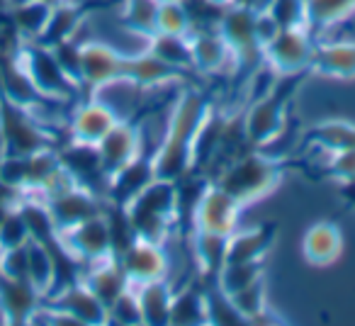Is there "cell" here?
<instances>
[{
    "instance_id": "1",
    "label": "cell",
    "mask_w": 355,
    "mask_h": 326,
    "mask_svg": "<svg viewBox=\"0 0 355 326\" xmlns=\"http://www.w3.org/2000/svg\"><path fill=\"white\" fill-rule=\"evenodd\" d=\"M209 108H212L209 95H205L198 88H185L178 95L161 144L153 151L156 178L180 180L193 171L195 144H198V134L202 129Z\"/></svg>"
},
{
    "instance_id": "2",
    "label": "cell",
    "mask_w": 355,
    "mask_h": 326,
    "mask_svg": "<svg viewBox=\"0 0 355 326\" xmlns=\"http://www.w3.org/2000/svg\"><path fill=\"white\" fill-rule=\"evenodd\" d=\"M290 166L292 161H287L285 156L268 153L266 148H248L241 156L229 161L224 169H219L212 183H217L241 207H246V205H253L270 195L280 185L282 175Z\"/></svg>"
},
{
    "instance_id": "3",
    "label": "cell",
    "mask_w": 355,
    "mask_h": 326,
    "mask_svg": "<svg viewBox=\"0 0 355 326\" xmlns=\"http://www.w3.org/2000/svg\"><path fill=\"white\" fill-rule=\"evenodd\" d=\"M306 76L309 74L275 76V80L243 110L241 122L248 146L268 148L285 134L292 100H295V93L302 88Z\"/></svg>"
},
{
    "instance_id": "4",
    "label": "cell",
    "mask_w": 355,
    "mask_h": 326,
    "mask_svg": "<svg viewBox=\"0 0 355 326\" xmlns=\"http://www.w3.org/2000/svg\"><path fill=\"white\" fill-rule=\"evenodd\" d=\"M124 209L139 239L166 246L171 232L178 227V183L166 178L151 180L137 198L124 205Z\"/></svg>"
},
{
    "instance_id": "5",
    "label": "cell",
    "mask_w": 355,
    "mask_h": 326,
    "mask_svg": "<svg viewBox=\"0 0 355 326\" xmlns=\"http://www.w3.org/2000/svg\"><path fill=\"white\" fill-rule=\"evenodd\" d=\"M316 42V35L306 25L280 27V32L263 46V64L275 76L309 74Z\"/></svg>"
},
{
    "instance_id": "6",
    "label": "cell",
    "mask_w": 355,
    "mask_h": 326,
    "mask_svg": "<svg viewBox=\"0 0 355 326\" xmlns=\"http://www.w3.org/2000/svg\"><path fill=\"white\" fill-rule=\"evenodd\" d=\"M20 64L27 71V76L32 78V83L37 85L44 98H49L51 103H69L83 90L66 76V71L61 69V64L56 61L51 46H44L40 42H25L20 49Z\"/></svg>"
},
{
    "instance_id": "7",
    "label": "cell",
    "mask_w": 355,
    "mask_h": 326,
    "mask_svg": "<svg viewBox=\"0 0 355 326\" xmlns=\"http://www.w3.org/2000/svg\"><path fill=\"white\" fill-rule=\"evenodd\" d=\"M0 132L6 139V156H30L42 148H56V137L40 127L35 112L0 95Z\"/></svg>"
},
{
    "instance_id": "8",
    "label": "cell",
    "mask_w": 355,
    "mask_h": 326,
    "mask_svg": "<svg viewBox=\"0 0 355 326\" xmlns=\"http://www.w3.org/2000/svg\"><path fill=\"white\" fill-rule=\"evenodd\" d=\"M256 12L246 6H229L222 10L217 32L232 51V61L256 74L263 66V49L256 40Z\"/></svg>"
},
{
    "instance_id": "9",
    "label": "cell",
    "mask_w": 355,
    "mask_h": 326,
    "mask_svg": "<svg viewBox=\"0 0 355 326\" xmlns=\"http://www.w3.org/2000/svg\"><path fill=\"white\" fill-rule=\"evenodd\" d=\"M241 205L222 190L217 183L209 180L205 185L202 195H200L198 205L193 209V222H190V232H212L232 237L239 229V217H241Z\"/></svg>"
},
{
    "instance_id": "10",
    "label": "cell",
    "mask_w": 355,
    "mask_h": 326,
    "mask_svg": "<svg viewBox=\"0 0 355 326\" xmlns=\"http://www.w3.org/2000/svg\"><path fill=\"white\" fill-rule=\"evenodd\" d=\"M40 200H44L46 209H49L51 219H54L59 232H66V229L95 217V214H100L105 207L103 198H98V195L85 188H78V185H73L71 180H66L64 185L54 188L51 193H46L44 198H40Z\"/></svg>"
},
{
    "instance_id": "11",
    "label": "cell",
    "mask_w": 355,
    "mask_h": 326,
    "mask_svg": "<svg viewBox=\"0 0 355 326\" xmlns=\"http://www.w3.org/2000/svg\"><path fill=\"white\" fill-rule=\"evenodd\" d=\"M44 309L56 321H73V324H107V309L98 297L90 292L83 280L44 297Z\"/></svg>"
},
{
    "instance_id": "12",
    "label": "cell",
    "mask_w": 355,
    "mask_h": 326,
    "mask_svg": "<svg viewBox=\"0 0 355 326\" xmlns=\"http://www.w3.org/2000/svg\"><path fill=\"white\" fill-rule=\"evenodd\" d=\"M59 161L64 169L66 178L78 188H85L95 193L98 198L105 200V190H107V178L103 163H100L98 148L88 146V144H76L69 141L66 146H59Z\"/></svg>"
},
{
    "instance_id": "13",
    "label": "cell",
    "mask_w": 355,
    "mask_h": 326,
    "mask_svg": "<svg viewBox=\"0 0 355 326\" xmlns=\"http://www.w3.org/2000/svg\"><path fill=\"white\" fill-rule=\"evenodd\" d=\"M127 54L105 42H83V93L107 88L112 83H124Z\"/></svg>"
},
{
    "instance_id": "14",
    "label": "cell",
    "mask_w": 355,
    "mask_h": 326,
    "mask_svg": "<svg viewBox=\"0 0 355 326\" xmlns=\"http://www.w3.org/2000/svg\"><path fill=\"white\" fill-rule=\"evenodd\" d=\"M98 156L107 175L119 171L124 163L144 151V134L137 119H117L112 129L98 141Z\"/></svg>"
},
{
    "instance_id": "15",
    "label": "cell",
    "mask_w": 355,
    "mask_h": 326,
    "mask_svg": "<svg viewBox=\"0 0 355 326\" xmlns=\"http://www.w3.org/2000/svg\"><path fill=\"white\" fill-rule=\"evenodd\" d=\"M59 234H61V241L66 243V248H69L83 266H90V263H98V261H103V258L112 256V251H110L107 222H105L103 212Z\"/></svg>"
},
{
    "instance_id": "16",
    "label": "cell",
    "mask_w": 355,
    "mask_h": 326,
    "mask_svg": "<svg viewBox=\"0 0 355 326\" xmlns=\"http://www.w3.org/2000/svg\"><path fill=\"white\" fill-rule=\"evenodd\" d=\"M44 295L30 280L0 275V316L6 324H27L40 316Z\"/></svg>"
},
{
    "instance_id": "17",
    "label": "cell",
    "mask_w": 355,
    "mask_h": 326,
    "mask_svg": "<svg viewBox=\"0 0 355 326\" xmlns=\"http://www.w3.org/2000/svg\"><path fill=\"white\" fill-rule=\"evenodd\" d=\"M151 180H156V166H153V151L139 153L122 169L114 171L107 178V190H105V203L112 205H127L134 200Z\"/></svg>"
},
{
    "instance_id": "18",
    "label": "cell",
    "mask_w": 355,
    "mask_h": 326,
    "mask_svg": "<svg viewBox=\"0 0 355 326\" xmlns=\"http://www.w3.org/2000/svg\"><path fill=\"white\" fill-rule=\"evenodd\" d=\"M117 261L122 263V271L132 287L161 280V277L168 275V256L163 251V243L137 239Z\"/></svg>"
},
{
    "instance_id": "19",
    "label": "cell",
    "mask_w": 355,
    "mask_h": 326,
    "mask_svg": "<svg viewBox=\"0 0 355 326\" xmlns=\"http://www.w3.org/2000/svg\"><path fill=\"white\" fill-rule=\"evenodd\" d=\"M117 112L107 103L98 98H90L76 108L69 124V141L98 146V141L117 124Z\"/></svg>"
},
{
    "instance_id": "20",
    "label": "cell",
    "mask_w": 355,
    "mask_h": 326,
    "mask_svg": "<svg viewBox=\"0 0 355 326\" xmlns=\"http://www.w3.org/2000/svg\"><path fill=\"white\" fill-rule=\"evenodd\" d=\"M107 6V0L100 3V0H88V3H71V0H61L56 6H51L49 20H46L42 35L35 42L44 46H54L59 42H66L71 37L78 35L80 25L85 22V17L95 10V8Z\"/></svg>"
},
{
    "instance_id": "21",
    "label": "cell",
    "mask_w": 355,
    "mask_h": 326,
    "mask_svg": "<svg viewBox=\"0 0 355 326\" xmlns=\"http://www.w3.org/2000/svg\"><path fill=\"white\" fill-rule=\"evenodd\" d=\"M343 253V234L336 222L321 219L314 222L302 237V256L309 266L314 268H329Z\"/></svg>"
},
{
    "instance_id": "22",
    "label": "cell",
    "mask_w": 355,
    "mask_h": 326,
    "mask_svg": "<svg viewBox=\"0 0 355 326\" xmlns=\"http://www.w3.org/2000/svg\"><path fill=\"white\" fill-rule=\"evenodd\" d=\"M190 54H193V71L202 76H217L232 64V51L217 27L190 32Z\"/></svg>"
},
{
    "instance_id": "23",
    "label": "cell",
    "mask_w": 355,
    "mask_h": 326,
    "mask_svg": "<svg viewBox=\"0 0 355 326\" xmlns=\"http://www.w3.org/2000/svg\"><path fill=\"white\" fill-rule=\"evenodd\" d=\"M309 74L324 78L353 80L355 78V40L316 42Z\"/></svg>"
},
{
    "instance_id": "24",
    "label": "cell",
    "mask_w": 355,
    "mask_h": 326,
    "mask_svg": "<svg viewBox=\"0 0 355 326\" xmlns=\"http://www.w3.org/2000/svg\"><path fill=\"white\" fill-rule=\"evenodd\" d=\"M185 71H178L173 66L163 64L161 59L151 54L148 49L139 51V54H127V69H124V83H132L141 90L161 88L173 80L183 78Z\"/></svg>"
},
{
    "instance_id": "25",
    "label": "cell",
    "mask_w": 355,
    "mask_h": 326,
    "mask_svg": "<svg viewBox=\"0 0 355 326\" xmlns=\"http://www.w3.org/2000/svg\"><path fill=\"white\" fill-rule=\"evenodd\" d=\"M83 282L90 287V292L103 302L105 309H107V307L112 304L122 292H127L129 287H132L127 280V275H124V271H122V263L112 256L85 266Z\"/></svg>"
},
{
    "instance_id": "26",
    "label": "cell",
    "mask_w": 355,
    "mask_h": 326,
    "mask_svg": "<svg viewBox=\"0 0 355 326\" xmlns=\"http://www.w3.org/2000/svg\"><path fill=\"white\" fill-rule=\"evenodd\" d=\"M277 239V227L272 222L258 224L246 232H234L229 237V251L227 263H251V261H266L268 251L272 248Z\"/></svg>"
},
{
    "instance_id": "27",
    "label": "cell",
    "mask_w": 355,
    "mask_h": 326,
    "mask_svg": "<svg viewBox=\"0 0 355 326\" xmlns=\"http://www.w3.org/2000/svg\"><path fill=\"white\" fill-rule=\"evenodd\" d=\"M141 311V324L148 326H171V307H173V285L168 277L144 282L134 287Z\"/></svg>"
},
{
    "instance_id": "28",
    "label": "cell",
    "mask_w": 355,
    "mask_h": 326,
    "mask_svg": "<svg viewBox=\"0 0 355 326\" xmlns=\"http://www.w3.org/2000/svg\"><path fill=\"white\" fill-rule=\"evenodd\" d=\"M304 146L314 148V151L336 153L343 148L355 146V122L348 119H324V122L311 124L304 132Z\"/></svg>"
},
{
    "instance_id": "29",
    "label": "cell",
    "mask_w": 355,
    "mask_h": 326,
    "mask_svg": "<svg viewBox=\"0 0 355 326\" xmlns=\"http://www.w3.org/2000/svg\"><path fill=\"white\" fill-rule=\"evenodd\" d=\"M193 241V253L200 268V277H217L222 268L227 266V251H229V237L212 232H190Z\"/></svg>"
},
{
    "instance_id": "30",
    "label": "cell",
    "mask_w": 355,
    "mask_h": 326,
    "mask_svg": "<svg viewBox=\"0 0 355 326\" xmlns=\"http://www.w3.org/2000/svg\"><path fill=\"white\" fill-rule=\"evenodd\" d=\"M207 324V302H205L202 280L188 282L183 290L173 292L171 326H193Z\"/></svg>"
},
{
    "instance_id": "31",
    "label": "cell",
    "mask_w": 355,
    "mask_h": 326,
    "mask_svg": "<svg viewBox=\"0 0 355 326\" xmlns=\"http://www.w3.org/2000/svg\"><path fill=\"white\" fill-rule=\"evenodd\" d=\"M355 12V0H304V25L314 35L340 25Z\"/></svg>"
},
{
    "instance_id": "32",
    "label": "cell",
    "mask_w": 355,
    "mask_h": 326,
    "mask_svg": "<svg viewBox=\"0 0 355 326\" xmlns=\"http://www.w3.org/2000/svg\"><path fill=\"white\" fill-rule=\"evenodd\" d=\"M146 49L163 64L173 66L178 71H193V54H190V35H166L156 32L151 40H146Z\"/></svg>"
},
{
    "instance_id": "33",
    "label": "cell",
    "mask_w": 355,
    "mask_h": 326,
    "mask_svg": "<svg viewBox=\"0 0 355 326\" xmlns=\"http://www.w3.org/2000/svg\"><path fill=\"white\" fill-rule=\"evenodd\" d=\"M158 0H122L119 25L127 32L144 40H151L156 35V17H158Z\"/></svg>"
},
{
    "instance_id": "34",
    "label": "cell",
    "mask_w": 355,
    "mask_h": 326,
    "mask_svg": "<svg viewBox=\"0 0 355 326\" xmlns=\"http://www.w3.org/2000/svg\"><path fill=\"white\" fill-rule=\"evenodd\" d=\"M49 12L51 6L44 3V0H27V3H20V6L8 8L10 22L15 25L17 35L25 42H35L42 35L46 20H49Z\"/></svg>"
},
{
    "instance_id": "35",
    "label": "cell",
    "mask_w": 355,
    "mask_h": 326,
    "mask_svg": "<svg viewBox=\"0 0 355 326\" xmlns=\"http://www.w3.org/2000/svg\"><path fill=\"white\" fill-rule=\"evenodd\" d=\"M232 302L239 311L243 314L246 324H256V321H263V316L268 314V290H266V277L251 282V285L241 287V290L232 292Z\"/></svg>"
},
{
    "instance_id": "36",
    "label": "cell",
    "mask_w": 355,
    "mask_h": 326,
    "mask_svg": "<svg viewBox=\"0 0 355 326\" xmlns=\"http://www.w3.org/2000/svg\"><path fill=\"white\" fill-rule=\"evenodd\" d=\"M27 277L44 297L51 292V285H54V258L37 241L27 243Z\"/></svg>"
},
{
    "instance_id": "37",
    "label": "cell",
    "mask_w": 355,
    "mask_h": 326,
    "mask_svg": "<svg viewBox=\"0 0 355 326\" xmlns=\"http://www.w3.org/2000/svg\"><path fill=\"white\" fill-rule=\"evenodd\" d=\"M266 277V263L251 261V263H227L222 273L217 275V282L227 295L241 290V287L251 285V282Z\"/></svg>"
},
{
    "instance_id": "38",
    "label": "cell",
    "mask_w": 355,
    "mask_h": 326,
    "mask_svg": "<svg viewBox=\"0 0 355 326\" xmlns=\"http://www.w3.org/2000/svg\"><path fill=\"white\" fill-rule=\"evenodd\" d=\"M156 32H166V35H190L193 32V20H190V12L183 0H168L158 6Z\"/></svg>"
},
{
    "instance_id": "39",
    "label": "cell",
    "mask_w": 355,
    "mask_h": 326,
    "mask_svg": "<svg viewBox=\"0 0 355 326\" xmlns=\"http://www.w3.org/2000/svg\"><path fill=\"white\" fill-rule=\"evenodd\" d=\"M321 178L334 180L340 188L343 185H355V146L343 148V151H336V153H326Z\"/></svg>"
},
{
    "instance_id": "40",
    "label": "cell",
    "mask_w": 355,
    "mask_h": 326,
    "mask_svg": "<svg viewBox=\"0 0 355 326\" xmlns=\"http://www.w3.org/2000/svg\"><path fill=\"white\" fill-rule=\"evenodd\" d=\"M56 61L61 64V69L66 71L71 80L83 90V76H80V69H83V42H78L76 37L66 42H59V44L51 46Z\"/></svg>"
},
{
    "instance_id": "41",
    "label": "cell",
    "mask_w": 355,
    "mask_h": 326,
    "mask_svg": "<svg viewBox=\"0 0 355 326\" xmlns=\"http://www.w3.org/2000/svg\"><path fill=\"white\" fill-rule=\"evenodd\" d=\"M25 243H30V229H27L20 207H12L0 222V251L25 246Z\"/></svg>"
},
{
    "instance_id": "42",
    "label": "cell",
    "mask_w": 355,
    "mask_h": 326,
    "mask_svg": "<svg viewBox=\"0 0 355 326\" xmlns=\"http://www.w3.org/2000/svg\"><path fill=\"white\" fill-rule=\"evenodd\" d=\"M107 324H141V311H139L137 292L129 287L127 292L117 297L112 304L107 307Z\"/></svg>"
},
{
    "instance_id": "43",
    "label": "cell",
    "mask_w": 355,
    "mask_h": 326,
    "mask_svg": "<svg viewBox=\"0 0 355 326\" xmlns=\"http://www.w3.org/2000/svg\"><path fill=\"white\" fill-rule=\"evenodd\" d=\"M340 195H343L345 203L355 209V185H343V188H340Z\"/></svg>"
},
{
    "instance_id": "44",
    "label": "cell",
    "mask_w": 355,
    "mask_h": 326,
    "mask_svg": "<svg viewBox=\"0 0 355 326\" xmlns=\"http://www.w3.org/2000/svg\"><path fill=\"white\" fill-rule=\"evenodd\" d=\"M209 3H212V6H217V8H229V6H236V0H209Z\"/></svg>"
},
{
    "instance_id": "45",
    "label": "cell",
    "mask_w": 355,
    "mask_h": 326,
    "mask_svg": "<svg viewBox=\"0 0 355 326\" xmlns=\"http://www.w3.org/2000/svg\"><path fill=\"white\" fill-rule=\"evenodd\" d=\"M6 158V139H3V132H0V161Z\"/></svg>"
},
{
    "instance_id": "46",
    "label": "cell",
    "mask_w": 355,
    "mask_h": 326,
    "mask_svg": "<svg viewBox=\"0 0 355 326\" xmlns=\"http://www.w3.org/2000/svg\"><path fill=\"white\" fill-rule=\"evenodd\" d=\"M20 3H27V0H8V8H12V6H20Z\"/></svg>"
},
{
    "instance_id": "47",
    "label": "cell",
    "mask_w": 355,
    "mask_h": 326,
    "mask_svg": "<svg viewBox=\"0 0 355 326\" xmlns=\"http://www.w3.org/2000/svg\"><path fill=\"white\" fill-rule=\"evenodd\" d=\"M44 3H49V6H56V3H61V0H44Z\"/></svg>"
},
{
    "instance_id": "48",
    "label": "cell",
    "mask_w": 355,
    "mask_h": 326,
    "mask_svg": "<svg viewBox=\"0 0 355 326\" xmlns=\"http://www.w3.org/2000/svg\"><path fill=\"white\" fill-rule=\"evenodd\" d=\"M158 3H168V0H158Z\"/></svg>"
}]
</instances>
